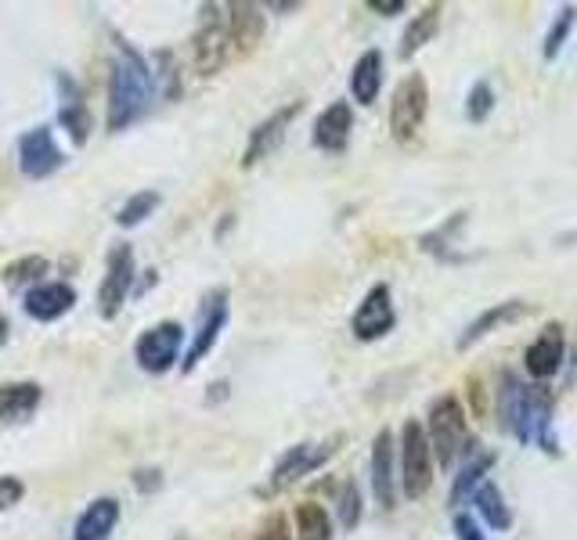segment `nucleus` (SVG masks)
Here are the masks:
<instances>
[{"instance_id": "obj_35", "label": "nucleus", "mask_w": 577, "mask_h": 540, "mask_svg": "<svg viewBox=\"0 0 577 540\" xmlns=\"http://www.w3.org/2000/svg\"><path fill=\"white\" fill-rule=\"evenodd\" d=\"M454 537H459V540H488V537L480 533V522L473 516H466V512L454 516Z\"/></svg>"}, {"instance_id": "obj_13", "label": "nucleus", "mask_w": 577, "mask_h": 540, "mask_svg": "<svg viewBox=\"0 0 577 540\" xmlns=\"http://www.w3.org/2000/svg\"><path fill=\"white\" fill-rule=\"evenodd\" d=\"M564 353H567V335L564 328L552 321V324H545V332L535 338V343L527 346V375L535 379V382H545V379H552L559 372V364H564Z\"/></svg>"}, {"instance_id": "obj_7", "label": "nucleus", "mask_w": 577, "mask_h": 540, "mask_svg": "<svg viewBox=\"0 0 577 540\" xmlns=\"http://www.w3.org/2000/svg\"><path fill=\"white\" fill-rule=\"evenodd\" d=\"M340 446L336 440H325V443H296V446H288V451L278 458V465L275 472H271V480H267V490L264 493H282L288 490L293 483H300L303 475H311L325 465V461L336 454Z\"/></svg>"}, {"instance_id": "obj_23", "label": "nucleus", "mask_w": 577, "mask_h": 540, "mask_svg": "<svg viewBox=\"0 0 577 540\" xmlns=\"http://www.w3.org/2000/svg\"><path fill=\"white\" fill-rule=\"evenodd\" d=\"M383 90V55L379 51H364L354 61V72H351V95L358 105H372Z\"/></svg>"}, {"instance_id": "obj_18", "label": "nucleus", "mask_w": 577, "mask_h": 540, "mask_svg": "<svg viewBox=\"0 0 577 540\" xmlns=\"http://www.w3.org/2000/svg\"><path fill=\"white\" fill-rule=\"evenodd\" d=\"M43 390L37 382H8L0 385V429L22 425L33 419V411L40 408Z\"/></svg>"}, {"instance_id": "obj_19", "label": "nucleus", "mask_w": 577, "mask_h": 540, "mask_svg": "<svg viewBox=\"0 0 577 540\" xmlns=\"http://www.w3.org/2000/svg\"><path fill=\"white\" fill-rule=\"evenodd\" d=\"M351 130H354V112L346 101L329 105L322 116L314 119V145L322 151H343L346 141H351Z\"/></svg>"}, {"instance_id": "obj_1", "label": "nucleus", "mask_w": 577, "mask_h": 540, "mask_svg": "<svg viewBox=\"0 0 577 540\" xmlns=\"http://www.w3.org/2000/svg\"><path fill=\"white\" fill-rule=\"evenodd\" d=\"M498 419L516 443L556 454L559 440L552 425V393L545 385L502 372V379H498Z\"/></svg>"}, {"instance_id": "obj_38", "label": "nucleus", "mask_w": 577, "mask_h": 540, "mask_svg": "<svg viewBox=\"0 0 577 540\" xmlns=\"http://www.w3.org/2000/svg\"><path fill=\"white\" fill-rule=\"evenodd\" d=\"M134 483H138L141 490H148V487H151V490H159V483H163V480H159V469H151V472H148V469H141V472H138V480H134Z\"/></svg>"}, {"instance_id": "obj_8", "label": "nucleus", "mask_w": 577, "mask_h": 540, "mask_svg": "<svg viewBox=\"0 0 577 540\" xmlns=\"http://www.w3.org/2000/svg\"><path fill=\"white\" fill-rule=\"evenodd\" d=\"M180 338H185V328L177 321H159L138 338L134 346V357H138L141 372L148 375H166L170 367L177 364V353H180Z\"/></svg>"}, {"instance_id": "obj_24", "label": "nucleus", "mask_w": 577, "mask_h": 540, "mask_svg": "<svg viewBox=\"0 0 577 540\" xmlns=\"http://www.w3.org/2000/svg\"><path fill=\"white\" fill-rule=\"evenodd\" d=\"M491 465H495V454L491 451H473L469 454V461L459 469V475H454V483H451V504H462L466 498H473V493L480 490V483H483V475L491 472Z\"/></svg>"}, {"instance_id": "obj_21", "label": "nucleus", "mask_w": 577, "mask_h": 540, "mask_svg": "<svg viewBox=\"0 0 577 540\" xmlns=\"http://www.w3.org/2000/svg\"><path fill=\"white\" fill-rule=\"evenodd\" d=\"M227 29H232V51L250 55L264 37V14L256 4H227Z\"/></svg>"}, {"instance_id": "obj_39", "label": "nucleus", "mask_w": 577, "mask_h": 540, "mask_svg": "<svg viewBox=\"0 0 577 540\" xmlns=\"http://www.w3.org/2000/svg\"><path fill=\"white\" fill-rule=\"evenodd\" d=\"M8 335H11V324H8V317H0V346L8 343Z\"/></svg>"}, {"instance_id": "obj_27", "label": "nucleus", "mask_w": 577, "mask_h": 540, "mask_svg": "<svg viewBox=\"0 0 577 540\" xmlns=\"http://www.w3.org/2000/svg\"><path fill=\"white\" fill-rule=\"evenodd\" d=\"M296 533L300 540H332V519L322 504L303 501L296 508Z\"/></svg>"}, {"instance_id": "obj_2", "label": "nucleus", "mask_w": 577, "mask_h": 540, "mask_svg": "<svg viewBox=\"0 0 577 540\" xmlns=\"http://www.w3.org/2000/svg\"><path fill=\"white\" fill-rule=\"evenodd\" d=\"M151 66L130 48L127 40H116V61H113V76H109V130L119 134L134 127L151 105Z\"/></svg>"}, {"instance_id": "obj_6", "label": "nucleus", "mask_w": 577, "mask_h": 540, "mask_svg": "<svg viewBox=\"0 0 577 540\" xmlns=\"http://www.w3.org/2000/svg\"><path fill=\"white\" fill-rule=\"evenodd\" d=\"M227 8L221 4H209L203 8V19L199 29H195V69L199 76H214L224 69V61L232 58V29H227Z\"/></svg>"}, {"instance_id": "obj_5", "label": "nucleus", "mask_w": 577, "mask_h": 540, "mask_svg": "<svg viewBox=\"0 0 577 540\" xmlns=\"http://www.w3.org/2000/svg\"><path fill=\"white\" fill-rule=\"evenodd\" d=\"M430 112V84L422 72H408L390 101V134L393 141H412Z\"/></svg>"}, {"instance_id": "obj_3", "label": "nucleus", "mask_w": 577, "mask_h": 540, "mask_svg": "<svg viewBox=\"0 0 577 540\" xmlns=\"http://www.w3.org/2000/svg\"><path fill=\"white\" fill-rule=\"evenodd\" d=\"M427 436L433 446V461L440 469H451L469 446V429H466V411L451 393L437 396L427 414Z\"/></svg>"}, {"instance_id": "obj_26", "label": "nucleus", "mask_w": 577, "mask_h": 540, "mask_svg": "<svg viewBox=\"0 0 577 540\" xmlns=\"http://www.w3.org/2000/svg\"><path fill=\"white\" fill-rule=\"evenodd\" d=\"M437 29H440V4L422 8V14H415V19L408 22L404 37H401V58H412L415 51L427 48V43L437 37Z\"/></svg>"}, {"instance_id": "obj_37", "label": "nucleus", "mask_w": 577, "mask_h": 540, "mask_svg": "<svg viewBox=\"0 0 577 540\" xmlns=\"http://www.w3.org/2000/svg\"><path fill=\"white\" fill-rule=\"evenodd\" d=\"M369 8L379 14H398V11H404V0H369Z\"/></svg>"}, {"instance_id": "obj_33", "label": "nucleus", "mask_w": 577, "mask_h": 540, "mask_svg": "<svg viewBox=\"0 0 577 540\" xmlns=\"http://www.w3.org/2000/svg\"><path fill=\"white\" fill-rule=\"evenodd\" d=\"M491 108H495V90L488 80H480L473 84V90H469V101H466V119L469 122H483L491 116Z\"/></svg>"}, {"instance_id": "obj_15", "label": "nucleus", "mask_w": 577, "mask_h": 540, "mask_svg": "<svg viewBox=\"0 0 577 540\" xmlns=\"http://www.w3.org/2000/svg\"><path fill=\"white\" fill-rule=\"evenodd\" d=\"M372 493L379 508L398 504V487H393V432L379 429L372 440Z\"/></svg>"}, {"instance_id": "obj_4", "label": "nucleus", "mask_w": 577, "mask_h": 540, "mask_svg": "<svg viewBox=\"0 0 577 540\" xmlns=\"http://www.w3.org/2000/svg\"><path fill=\"white\" fill-rule=\"evenodd\" d=\"M401 483L408 501H419L433 487V446L419 419H408L401 429Z\"/></svg>"}, {"instance_id": "obj_12", "label": "nucleus", "mask_w": 577, "mask_h": 540, "mask_svg": "<svg viewBox=\"0 0 577 540\" xmlns=\"http://www.w3.org/2000/svg\"><path fill=\"white\" fill-rule=\"evenodd\" d=\"M398 324V311H393V296H390V285H372L369 296L361 300V306L351 317V332L361 338V343H375L393 332Z\"/></svg>"}, {"instance_id": "obj_28", "label": "nucleus", "mask_w": 577, "mask_h": 540, "mask_svg": "<svg viewBox=\"0 0 577 540\" xmlns=\"http://www.w3.org/2000/svg\"><path fill=\"white\" fill-rule=\"evenodd\" d=\"M40 274H48V259H43V256H22V259H14V264H8L0 277H4L8 288H22V285L37 288Z\"/></svg>"}, {"instance_id": "obj_36", "label": "nucleus", "mask_w": 577, "mask_h": 540, "mask_svg": "<svg viewBox=\"0 0 577 540\" xmlns=\"http://www.w3.org/2000/svg\"><path fill=\"white\" fill-rule=\"evenodd\" d=\"M256 540H293V533H288L282 516H271L264 527H261V533H256Z\"/></svg>"}, {"instance_id": "obj_31", "label": "nucleus", "mask_w": 577, "mask_h": 540, "mask_svg": "<svg viewBox=\"0 0 577 540\" xmlns=\"http://www.w3.org/2000/svg\"><path fill=\"white\" fill-rule=\"evenodd\" d=\"M574 22H577V8H574V4L559 8L556 22H552V29H549V37H545V58H556L559 51H564V43H567V37H570Z\"/></svg>"}, {"instance_id": "obj_20", "label": "nucleus", "mask_w": 577, "mask_h": 540, "mask_svg": "<svg viewBox=\"0 0 577 540\" xmlns=\"http://www.w3.org/2000/svg\"><path fill=\"white\" fill-rule=\"evenodd\" d=\"M119 522V501L116 498H98L84 508V516L76 519L72 540H109Z\"/></svg>"}, {"instance_id": "obj_17", "label": "nucleus", "mask_w": 577, "mask_h": 540, "mask_svg": "<svg viewBox=\"0 0 577 540\" xmlns=\"http://www.w3.org/2000/svg\"><path fill=\"white\" fill-rule=\"evenodd\" d=\"M72 303H76V288L66 282H48L26 292V314L43 324L66 317L72 311Z\"/></svg>"}, {"instance_id": "obj_10", "label": "nucleus", "mask_w": 577, "mask_h": 540, "mask_svg": "<svg viewBox=\"0 0 577 540\" xmlns=\"http://www.w3.org/2000/svg\"><path fill=\"white\" fill-rule=\"evenodd\" d=\"M130 285H134V249L130 245H116L109 253V264H105V277L98 288V311L101 317H116L130 300Z\"/></svg>"}, {"instance_id": "obj_16", "label": "nucleus", "mask_w": 577, "mask_h": 540, "mask_svg": "<svg viewBox=\"0 0 577 540\" xmlns=\"http://www.w3.org/2000/svg\"><path fill=\"white\" fill-rule=\"evenodd\" d=\"M58 90H62V108H58V122H62V127L69 130L72 145L84 148L87 137H90V127H95V122H90V108H87V101H84L80 87H76L72 76L58 72Z\"/></svg>"}, {"instance_id": "obj_29", "label": "nucleus", "mask_w": 577, "mask_h": 540, "mask_svg": "<svg viewBox=\"0 0 577 540\" xmlns=\"http://www.w3.org/2000/svg\"><path fill=\"white\" fill-rule=\"evenodd\" d=\"M156 206H159V195H156V192H138V195H130L127 203H124V209H119L116 224H119V227H138L141 220H148V216L156 213Z\"/></svg>"}, {"instance_id": "obj_30", "label": "nucleus", "mask_w": 577, "mask_h": 540, "mask_svg": "<svg viewBox=\"0 0 577 540\" xmlns=\"http://www.w3.org/2000/svg\"><path fill=\"white\" fill-rule=\"evenodd\" d=\"M336 516H340V527L343 530H358V522H361V490L358 483L346 480L336 493Z\"/></svg>"}, {"instance_id": "obj_32", "label": "nucleus", "mask_w": 577, "mask_h": 540, "mask_svg": "<svg viewBox=\"0 0 577 540\" xmlns=\"http://www.w3.org/2000/svg\"><path fill=\"white\" fill-rule=\"evenodd\" d=\"M151 80L163 84V98H177L180 95V76H177V66H174V55L170 51H159L156 55V66H151Z\"/></svg>"}, {"instance_id": "obj_25", "label": "nucleus", "mask_w": 577, "mask_h": 540, "mask_svg": "<svg viewBox=\"0 0 577 540\" xmlns=\"http://www.w3.org/2000/svg\"><path fill=\"white\" fill-rule=\"evenodd\" d=\"M473 508L491 530H509L512 527V512H509V504L502 498V490H498L495 483H488V480H483L480 490L473 493Z\"/></svg>"}, {"instance_id": "obj_22", "label": "nucleus", "mask_w": 577, "mask_h": 540, "mask_svg": "<svg viewBox=\"0 0 577 540\" xmlns=\"http://www.w3.org/2000/svg\"><path fill=\"white\" fill-rule=\"evenodd\" d=\"M527 314V303L524 300H509V303H495L488 306L480 317H473L466 324V332L459 335V350H469L473 343H480L483 335H491L498 324H506V321H516V317H524Z\"/></svg>"}, {"instance_id": "obj_9", "label": "nucleus", "mask_w": 577, "mask_h": 540, "mask_svg": "<svg viewBox=\"0 0 577 540\" xmlns=\"http://www.w3.org/2000/svg\"><path fill=\"white\" fill-rule=\"evenodd\" d=\"M227 314H232V303H227V288H217V292H209L206 303H203V314H199V328H195L192 335V346L185 353V364H180V372H195L206 357H209V350L217 346V338L224 332V324H227Z\"/></svg>"}, {"instance_id": "obj_11", "label": "nucleus", "mask_w": 577, "mask_h": 540, "mask_svg": "<svg viewBox=\"0 0 577 540\" xmlns=\"http://www.w3.org/2000/svg\"><path fill=\"white\" fill-rule=\"evenodd\" d=\"M66 166L62 148H58L51 127H37L19 137V169L29 180H48Z\"/></svg>"}, {"instance_id": "obj_34", "label": "nucleus", "mask_w": 577, "mask_h": 540, "mask_svg": "<svg viewBox=\"0 0 577 540\" xmlns=\"http://www.w3.org/2000/svg\"><path fill=\"white\" fill-rule=\"evenodd\" d=\"M22 480H14V475H0V512H8V508H14L22 501Z\"/></svg>"}, {"instance_id": "obj_14", "label": "nucleus", "mask_w": 577, "mask_h": 540, "mask_svg": "<svg viewBox=\"0 0 577 540\" xmlns=\"http://www.w3.org/2000/svg\"><path fill=\"white\" fill-rule=\"evenodd\" d=\"M300 108H303V101H288L285 108H278L275 116H267L261 127H256L253 134H250V145H246V156H242V166H256L264 156H271V151H275L278 145H282V137H285V130H288V122H293L296 116H300Z\"/></svg>"}]
</instances>
